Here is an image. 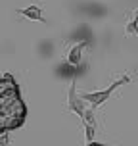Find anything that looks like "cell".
<instances>
[{"mask_svg":"<svg viewBox=\"0 0 138 146\" xmlns=\"http://www.w3.org/2000/svg\"><path fill=\"white\" fill-rule=\"evenodd\" d=\"M27 108L19 94V87L14 77L6 73L0 77V135L19 129L25 121Z\"/></svg>","mask_w":138,"mask_h":146,"instance_id":"6da1fadb","label":"cell"},{"mask_svg":"<svg viewBox=\"0 0 138 146\" xmlns=\"http://www.w3.org/2000/svg\"><path fill=\"white\" fill-rule=\"evenodd\" d=\"M129 81H131V77H129V75H123V77H119L117 81H113L108 88H104V90H96V92H83L81 98L86 100V102H90L94 108H98V106H102L109 96H111V92H113L115 88H119L121 85H127Z\"/></svg>","mask_w":138,"mask_h":146,"instance_id":"7a4b0ae2","label":"cell"},{"mask_svg":"<svg viewBox=\"0 0 138 146\" xmlns=\"http://www.w3.org/2000/svg\"><path fill=\"white\" fill-rule=\"evenodd\" d=\"M85 102L86 100H83L81 96H77V90H75V81H71V88H69V96H67V106L71 111H75L77 115H85Z\"/></svg>","mask_w":138,"mask_h":146,"instance_id":"3957f363","label":"cell"},{"mask_svg":"<svg viewBox=\"0 0 138 146\" xmlns=\"http://www.w3.org/2000/svg\"><path fill=\"white\" fill-rule=\"evenodd\" d=\"M83 121H85V129H86V140L92 142V139H94V131H96L94 111H92V110H86L85 115H83Z\"/></svg>","mask_w":138,"mask_h":146,"instance_id":"277c9868","label":"cell"},{"mask_svg":"<svg viewBox=\"0 0 138 146\" xmlns=\"http://www.w3.org/2000/svg\"><path fill=\"white\" fill-rule=\"evenodd\" d=\"M17 12L23 14L27 19H33V21H46L44 15H42V10H40L38 6H35V4L29 6V8H23V10H17Z\"/></svg>","mask_w":138,"mask_h":146,"instance_id":"5b68a950","label":"cell"},{"mask_svg":"<svg viewBox=\"0 0 138 146\" xmlns=\"http://www.w3.org/2000/svg\"><path fill=\"white\" fill-rule=\"evenodd\" d=\"M85 46H86V42H79L67 52V62H69L71 66H77L81 62V54H83V48H85Z\"/></svg>","mask_w":138,"mask_h":146,"instance_id":"8992f818","label":"cell"},{"mask_svg":"<svg viewBox=\"0 0 138 146\" xmlns=\"http://www.w3.org/2000/svg\"><path fill=\"white\" fill-rule=\"evenodd\" d=\"M0 146H12L10 142H8V135H6V133L0 137Z\"/></svg>","mask_w":138,"mask_h":146,"instance_id":"52a82bcc","label":"cell"},{"mask_svg":"<svg viewBox=\"0 0 138 146\" xmlns=\"http://www.w3.org/2000/svg\"><path fill=\"white\" fill-rule=\"evenodd\" d=\"M134 29L138 31V14H136V19H134Z\"/></svg>","mask_w":138,"mask_h":146,"instance_id":"ba28073f","label":"cell"},{"mask_svg":"<svg viewBox=\"0 0 138 146\" xmlns=\"http://www.w3.org/2000/svg\"><path fill=\"white\" fill-rule=\"evenodd\" d=\"M88 146H108V144H98V142H90Z\"/></svg>","mask_w":138,"mask_h":146,"instance_id":"9c48e42d","label":"cell"}]
</instances>
